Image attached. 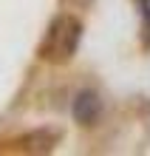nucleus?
<instances>
[{
	"label": "nucleus",
	"mask_w": 150,
	"mask_h": 156,
	"mask_svg": "<svg viewBox=\"0 0 150 156\" xmlns=\"http://www.w3.org/2000/svg\"><path fill=\"white\" fill-rule=\"evenodd\" d=\"M82 37V23L77 17H68L62 14L51 23L48 34H45V43H43V57L51 60V62H65L77 54V45Z\"/></svg>",
	"instance_id": "nucleus-1"
},
{
	"label": "nucleus",
	"mask_w": 150,
	"mask_h": 156,
	"mask_svg": "<svg viewBox=\"0 0 150 156\" xmlns=\"http://www.w3.org/2000/svg\"><path fill=\"white\" fill-rule=\"evenodd\" d=\"M71 114L74 119H77L79 125H91V122H96L99 114H102V102H99V94L96 91H79L77 97H74V102H71Z\"/></svg>",
	"instance_id": "nucleus-2"
},
{
	"label": "nucleus",
	"mask_w": 150,
	"mask_h": 156,
	"mask_svg": "<svg viewBox=\"0 0 150 156\" xmlns=\"http://www.w3.org/2000/svg\"><path fill=\"white\" fill-rule=\"evenodd\" d=\"M82 3H88V0H82Z\"/></svg>",
	"instance_id": "nucleus-3"
}]
</instances>
